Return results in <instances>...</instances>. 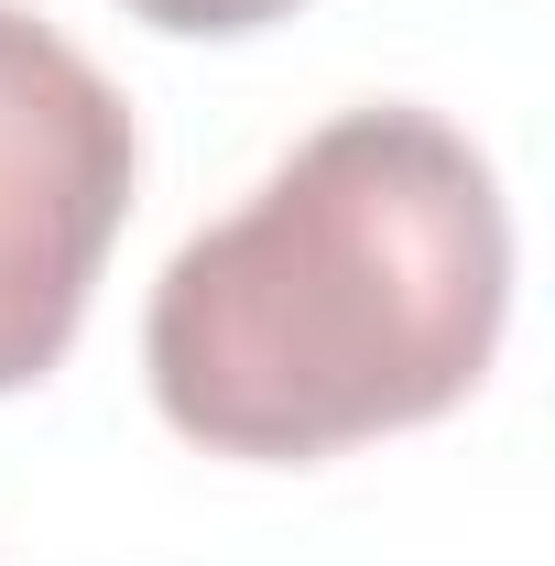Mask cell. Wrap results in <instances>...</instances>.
Segmentation results:
<instances>
[{"mask_svg": "<svg viewBox=\"0 0 555 566\" xmlns=\"http://www.w3.org/2000/svg\"><path fill=\"white\" fill-rule=\"evenodd\" d=\"M501 305L512 218L469 132L348 109L164 262L142 370L164 424L218 458H338L469 403Z\"/></svg>", "mask_w": 555, "mask_h": 566, "instance_id": "cell-1", "label": "cell"}, {"mask_svg": "<svg viewBox=\"0 0 555 566\" xmlns=\"http://www.w3.org/2000/svg\"><path fill=\"white\" fill-rule=\"evenodd\" d=\"M132 208V109L55 22L0 0V392L76 349Z\"/></svg>", "mask_w": 555, "mask_h": 566, "instance_id": "cell-2", "label": "cell"}, {"mask_svg": "<svg viewBox=\"0 0 555 566\" xmlns=\"http://www.w3.org/2000/svg\"><path fill=\"white\" fill-rule=\"evenodd\" d=\"M132 22H153V33H262V22H283L294 0H121Z\"/></svg>", "mask_w": 555, "mask_h": 566, "instance_id": "cell-3", "label": "cell"}]
</instances>
